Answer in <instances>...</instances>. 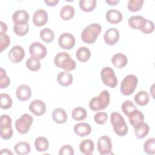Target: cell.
Returning a JSON list of instances; mask_svg holds the SVG:
<instances>
[{"mask_svg": "<svg viewBox=\"0 0 155 155\" xmlns=\"http://www.w3.org/2000/svg\"><path fill=\"white\" fill-rule=\"evenodd\" d=\"M54 63L56 67L68 72L74 70L76 67V62L65 51H61L57 53L54 58Z\"/></svg>", "mask_w": 155, "mask_h": 155, "instance_id": "cell-1", "label": "cell"}, {"mask_svg": "<svg viewBox=\"0 0 155 155\" xmlns=\"http://www.w3.org/2000/svg\"><path fill=\"white\" fill-rule=\"evenodd\" d=\"M102 27L99 24H91L84 28L81 33V39L87 44H93L101 32Z\"/></svg>", "mask_w": 155, "mask_h": 155, "instance_id": "cell-2", "label": "cell"}, {"mask_svg": "<svg viewBox=\"0 0 155 155\" xmlns=\"http://www.w3.org/2000/svg\"><path fill=\"white\" fill-rule=\"evenodd\" d=\"M110 96L108 91H102L98 96L91 98L89 102V107L93 111H99L105 109L109 105Z\"/></svg>", "mask_w": 155, "mask_h": 155, "instance_id": "cell-3", "label": "cell"}, {"mask_svg": "<svg viewBox=\"0 0 155 155\" xmlns=\"http://www.w3.org/2000/svg\"><path fill=\"white\" fill-rule=\"evenodd\" d=\"M110 122L114 133L119 136H124L128 133V126L124 118L117 112H113L110 116Z\"/></svg>", "mask_w": 155, "mask_h": 155, "instance_id": "cell-4", "label": "cell"}, {"mask_svg": "<svg viewBox=\"0 0 155 155\" xmlns=\"http://www.w3.org/2000/svg\"><path fill=\"white\" fill-rule=\"evenodd\" d=\"M138 80L137 76L134 74H128L126 76L120 84V90L121 93L125 96H130L134 91Z\"/></svg>", "mask_w": 155, "mask_h": 155, "instance_id": "cell-5", "label": "cell"}, {"mask_svg": "<svg viewBox=\"0 0 155 155\" xmlns=\"http://www.w3.org/2000/svg\"><path fill=\"white\" fill-rule=\"evenodd\" d=\"M101 78L104 85L114 88L117 85V79L114 70L110 67H105L101 71Z\"/></svg>", "mask_w": 155, "mask_h": 155, "instance_id": "cell-6", "label": "cell"}, {"mask_svg": "<svg viewBox=\"0 0 155 155\" xmlns=\"http://www.w3.org/2000/svg\"><path fill=\"white\" fill-rule=\"evenodd\" d=\"M33 122V118L30 114H23L15 122L16 129L21 134H26L29 131Z\"/></svg>", "mask_w": 155, "mask_h": 155, "instance_id": "cell-7", "label": "cell"}, {"mask_svg": "<svg viewBox=\"0 0 155 155\" xmlns=\"http://www.w3.org/2000/svg\"><path fill=\"white\" fill-rule=\"evenodd\" d=\"M29 53L32 57L41 60L46 56L47 50L45 45L39 42H35L30 45Z\"/></svg>", "mask_w": 155, "mask_h": 155, "instance_id": "cell-8", "label": "cell"}, {"mask_svg": "<svg viewBox=\"0 0 155 155\" xmlns=\"http://www.w3.org/2000/svg\"><path fill=\"white\" fill-rule=\"evenodd\" d=\"M112 143L110 138L107 136H102L97 140V150L100 154H111Z\"/></svg>", "mask_w": 155, "mask_h": 155, "instance_id": "cell-9", "label": "cell"}, {"mask_svg": "<svg viewBox=\"0 0 155 155\" xmlns=\"http://www.w3.org/2000/svg\"><path fill=\"white\" fill-rule=\"evenodd\" d=\"M76 40L73 35L69 33L61 34L58 39L59 45L63 49L70 50L75 45Z\"/></svg>", "mask_w": 155, "mask_h": 155, "instance_id": "cell-10", "label": "cell"}, {"mask_svg": "<svg viewBox=\"0 0 155 155\" xmlns=\"http://www.w3.org/2000/svg\"><path fill=\"white\" fill-rule=\"evenodd\" d=\"M25 56V51L24 48L19 45L13 46L8 52V57L9 60L13 63H18L21 62Z\"/></svg>", "mask_w": 155, "mask_h": 155, "instance_id": "cell-11", "label": "cell"}, {"mask_svg": "<svg viewBox=\"0 0 155 155\" xmlns=\"http://www.w3.org/2000/svg\"><path fill=\"white\" fill-rule=\"evenodd\" d=\"M48 14L43 9H38L35 12L32 18V21L35 25L41 27L46 24L48 21Z\"/></svg>", "mask_w": 155, "mask_h": 155, "instance_id": "cell-12", "label": "cell"}, {"mask_svg": "<svg viewBox=\"0 0 155 155\" xmlns=\"http://www.w3.org/2000/svg\"><path fill=\"white\" fill-rule=\"evenodd\" d=\"M119 32L115 28H108L104 33V39L108 45H115L119 39Z\"/></svg>", "mask_w": 155, "mask_h": 155, "instance_id": "cell-13", "label": "cell"}, {"mask_svg": "<svg viewBox=\"0 0 155 155\" xmlns=\"http://www.w3.org/2000/svg\"><path fill=\"white\" fill-rule=\"evenodd\" d=\"M29 110L35 115L40 116L44 114L46 111L45 104L39 99L31 101L29 105Z\"/></svg>", "mask_w": 155, "mask_h": 155, "instance_id": "cell-14", "label": "cell"}, {"mask_svg": "<svg viewBox=\"0 0 155 155\" xmlns=\"http://www.w3.org/2000/svg\"><path fill=\"white\" fill-rule=\"evenodd\" d=\"M12 20L15 24L24 25L28 24L29 20V15L27 12L24 10H17L13 14Z\"/></svg>", "mask_w": 155, "mask_h": 155, "instance_id": "cell-15", "label": "cell"}, {"mask_svg": "<svg viewBox=\"0 0 155 155\" xmlns=\"http://www.w3.org/2000/svg\"><path fill=\"white\" fill-rule=\"evenodd\" d=\"M16 96L20 101H26L31 97V90L27 85H21L16 90Z\"/></svg>", "mask_w": 155, "mask_h": 155, "instance_id": "cell-16", "label": "cell"}, {"mask_svg": "<svg viewBox=\"0 0 155 155\" xmlns=\"http://www.w3.org/2000/svg\"><path fill=\"white\" fill-rule=\"evenodd\" d=\"M147 19L144 17L139 15L132 16L128 21L129 26L135 30H139L142 31L146 22Z\"/></svg>", "mask_w": 155, "mask_h": 155, "instance_id": "cell-17", "label": "cell"}, {"mask_svg": "<svg viewBox=\"0 0 155 155\" xmlns=\"http://www.w3.org/2000/svg\"><path fill=\"white\" fill-rule=\"evenodd\" d=\"M105 18L109 23L116 24L122 21L123 16L120 11L116 9H110L106 13Z\"/></svg>", "mask_w": 155, "mask_h": 155, "instance_id": "cell-18", "label": "cell"}, {"mask_svg": "<svg viewBox=\"0 0 155 155\" xmlns=\"http://www.w3.org/2000/svg\"><path fill=\"white\" fill-rule=\"evenodd\" d=\"M128 117L129 122L133 128L138 125L139 124L143 122L144 115L138 109H135L127 116Z\"/></svg>", "mask_w": 155, "mask_h": 155, "instance_id": "cell-19", "label": "cell"}, {"mask_svg": "<svg viewBox=\"0 0 155 155\" xmlns=\"http://www.w3.org/2000/svg\"><path fill=\"white\" fill-rule=\"evenodd\" d=\"M74 131L79 137H85L91 133V127L86 122L78 123L74 125Z\"/></svg>", "mask_w": 155, "mask_h": 155, "instance_id": "cell-20", "label": "cell"}, {"mask_svg": "<svg viewBox=\"0 0 155 155\" xmlns=\"http://www.w3.org/2000/svg\"><path fill=\"white\" fill-rule=\"evenodd\" d=\"M53 121L57 124H62L66 122L67 120V114L64 109L57 108L54 109L51 114Z\"/></svg>", "mask_w": 155, "mask_h": 155, "instance_id": "cell-21", "label": "cell"}, {"mask_svg": "<svg viewBox=\"0 0 155 155\" xmlns=\"http://www.w3.org/2000/svg\"><path fill=\"white\" fill-rule=\"evenodd\" d=\"M73 76L68 71H61L57 75V82L62 87H68L73 82Z\"/></svg>", "mask_w": 155, "mask_h": 155, "instance_id": "cell-22", "label": "cell"}, {"mask_svg": "<svg viewBox=\"0 0 155 155\" xmlns=\"http://www.w3.org/2000/svg\"><path fill=\"white\" fill-rule=\"evenodd\" d=\"M111 62L116 68H122L127 64L128 59L124 54L117 53L113 56L111 58Z\"/></svg>", "mask_w": 155, "mask_h": 155, "instance_id": "cell-23", "label": "cell"}, {"mask_svg": "<svg viewBox=\"0 0 155 155\" xmlns=\"http://www.w3.org/2000/svg\"><path fill=\"white\" fill-rule=\"evenodd\" d=\"M94 144L91 139H84L79 144L81 152L85 155L91 154L94 151Z\"/></svg>", "mask_w": 155, "mask_h": 155, "instance_id": "cell-24", "label": "cell"}, {"mask_svg": "<svg viewBox=\"0 0 155 155\" xmlns=\"http://www.w3.org/2000/svg\"><path fill=\"white\" fill-rule=\"evenodd\" d=\"M134 135L136 138L139 139H143L149 133L150 128L148 125L147 123L142 122L134 128Z\"/></svg>", "mask_w": 155, "mask_h": 155, "instance_id": "cell-25", "label": "cell"}, {"mask_svg": "<svg viewBox=\"0 0 155 155\" xmlns=\"http://www.w3.org/2000/svg\"><path fill=\"white\" fill-rule=\"evenodd\" d=\"M91 56V51L86 47H79L76 52V57L78 60L81 62L88 61Z\"/></svg>", "mask_w": 155, "mask_h": 155, "instance_id": "cell-26", "label": "cell"}, {"mask_svg": "<svg viewBox=\"0 0 155 155\" xmlns=\"http://www.w3.org/2000/svg\"><path fill=\"white\" fill-rule=\"evenodd\" d=\"M59 14L61 18L63 20L68 21L74 17L75 10L73 6L66 5L61 8Z\"/></svg>", "mask_w": 155, "mask_h": 155, "instance_id": "cell-27", "label": "cell"}, {"mask_svg": "<svg viewBox=\"0 0 155 155\" xmlns=\"http://www.w3.org/2000/svg\"><path fill=\"white\" fill-rule=\"evenodd\" d=\"M35 147L39 152L45 151L48 149L49 142L48 139L43 136H39L35 140Z\"/></svg>", "mask_w": 155, "mask_h": 155, "instance_id": "cell-28", "label": "cell"}, {"mask_svg": "<svg viewBox=\"0 0 155 155\" xmlns=\"http://www.w3.org/2000/svg\"><path fill=\"white\" fill-rule=\"evenodd\" d=\"M134 100L138 105L145 106L149 102V94L146 91H140L134 96Z\"/></svg>", "mask_w": 155, "mask_h": 155, "instance_id": "cell-29", "label": "cell"}, {"mask_svg": "<svg viewBox=\"0 0 155 155\" xmlns=\"http://www.w3.org/2000/svg\"><path fill=\"white\" fill-rule=\"evenodd\" d=\"M14 150L19 155H25L30 153V144L27 142H19L14 146Z\"/></svg>", "mask_w": 155, "mask_h": 155, "instance_id": "cell-30", "label": "cell"}, {"mask_svg": "<svg viewBox=\"0 0 155 155\" xmlns=\"http://www.w3.org/2000/svg\"><path fill=\"white\" fill-rule=\"evenodd\" d=\"M80 8L85 12L93 11L96 6V0H80L79 2Z\"/></svg>", "mask_w": 155, "mask_h": 155, "instance_id": "cell-31", "label": "cell"}, {"mask_svg": "<svg viewBox=\"0 0 155 155\" xmlns=\"http://www.w3.org/2000/svg\"><path fill=\"white\" fill-rule=\"evenodd\" d=\"M39 36L41 40L46 43L51 42L54 38V32L50 28H45L41 30Z\"/></svg>", "mask_w": 155, "mask_h": 155, "instance_id": "cell-32", "label": "cell"}, {"mask_svg": "<svg viewBox=\"0 0 155 155\" xmlns=\"http://www.w3.org/2000/svg\"><path fill=\"white\" fill-rule=\"evenodd\" d=\"M71 117L75 120H82L87 117V111L83 107H76L71 112Z\"/></svg>", "mask_w": 155, "mask_h": 155, "instance_id": "cell-33", "label": "cell"}, {"mask_svg": "<svg viewBox=\"0 0 155 155\" xmlns=\"http://www.w3.org/2000/svg\"><path fill=\"white\" fill-rule=\"evenodd\" d=\"M26 67L30 71H36L41 68V65L39 59L31 56L26 61Z\"/></svg>", "mask_w": 155, "mask_h": 155, "instance_id": "cell-34", "label": "cell"}, {"mask_svg": "<svg viewBox=\"0 0 155 155\" xmlns=\"http://www.w3.org/2000/svg\"><path fill=\"white\" fill-rule=\"evenodd\" d=\"M12 103V99L8 94L1 93L0 94V106L2 109H9L11 108Z\"/></svg>", "mask_w": 155, "mask_h": 155, "instance_id": "cell-35", "label": "cell"}, {"mask_svg": "<svg viewBox=\"0 0 155 155\" xmlns=\"http://www.w3.org/2000/svg\"><path fill=\"white\" fill-rule=\"evenodd\" d=\"M144 152L148 154H154L155 153V139L154 137L147 139L143 144Z\"/></svg>", "mask_w": 155, "mask_h": 155, "instance_id": "cell-36", "label": "cell"}, {"mask_svg": "<svg viewBox=\"0 0 155 155\" xmlns=\"http://www.w3.org/2000/svg\"><path fill=\"white\" fill-rule=\"evenodd\" d=\"M143 2V0H129L127 4L128 9L131 12H138L142 7Z\"/></svg>", "mask_w": 155, "mask_h": 155, "instance_id": "cell-37", "label": "cell"}, {"mask_svg": "<svg viewBox=\"0 0 155 155\" xmlns=\"http://www.w3.org/2000/svg\"><path fill=\"white\" fill-rule=\"evenodd\" d=\"M121 108L123 113L127 116H128L130 114V113H131L133 110H134L137 108L132 101L127 100L123 102L121 106Z\"/></svg>", "mask_w": 155, "mask_h": 155, "instance_id": "cell-38", "label": "cell"}, {"mask_svg": "<svg viewBox=\"0 0 155 155\" xmlns=\"http://www.w3.org/2000/svg\"><path fill=\"white\" fill-rule=\"evenodd\" d=\"M10 79L7 75L5 71L3 68L0 70V88H5L10 85Z\"/></svg>", "mask_w": 155, "mask_h": 155, "instance_id": "cell-39", "label": "cell"}, {"mask_svg": "<svg viewBox=\"0 0 155 155\" xmlns=\"http://www.w3.org/2000/svg\"><path fill=\"white\" fill-rule=\"evenodd\" d=\"M28 30L29 25L28 24L24 25H19L16 24H14L13 25V31L18 36H25L28 33Z\"/></svg>", "mask_w": 155, "mask_h": 155, "instance_id": "cell-40", "label": "cell"}, {"mask_svg": "<svg viewBox=\"0 0 155 155\" xmlns=\"http://www.w3.org/2000/svg\"><path fill=\"white\" fill-rule=\"evenodd\" d=\"M10 44V38L6 33H0V51L2 52Z\"/></svg>", "mask_w": 155, "mask_h": 155, "instance_id": "cell-41", "label": "cell"}, {"mask_svg": "<svg viewBox=\"0 0 155 155\" xmlns=\"http://www.w3.org/2000/svg\"><path fill=\"white\" fill-rule=\"evenodd\" d=\"M108 115L105 112H98L96 113L94 116V122L99 125L104 124L107 120Z\"/></svg>", "mask_w": 155, "mask_h": 155, "instance_id": "cell-42", "label": "cell"}, {"mask_svg": "<svg viewBox=\"0 0 155 155\" xmlns=\"http://www.w3.org/2000/svg\"><path fill=\"white\" fill-rule=\"evenodd\" d=\"M12 127V119L7 114H2L0 119V128H5Z\"/></svg>", "mask_w": 155, "mask_h": 155, "instance_id": "cell-43", "label": "cell"}, {"mask_svg": "<svg viewBox=\"0 0 155 155\" xmlns=\"http://www.w3.org/2000/svg\"><path fill=\"white\" fill-rule=\"evenodd\" d=\"M13 134V128L12 127L5 128H0L1 137L4 140H8L12 138Z\"/></svg>", "mask_w": 155, "mask_h": 155, "instance_id": "cell-44", "label": "cell"}, {"mask_svg": "<svg viewBox=\"0 0 155 155\" xmlns=\"http://www.w3.org/2000/svg\"><path fill=\"white\" fill-rule=\"evenodd\" d=\"M59 155H73L74 154V150L70 145H64L61 147L59 151Z\"/></svg>", "mask_w": 155, "mask_h": 155, "instance_id": "cell-45", "label": "cell"}, {"mask_svg": "<svg viewBox=\"0 0 155 155\" xmlns=\"http://www.w3.org/2000/svg\"><path fill=\"white\" fill-rule=\"evenodd\" d=\"M154 30V23L148 19H147L145 24L142 30V31L145 34H149L152 33Z\"/></svg>", "mask_w": 155, "mask_h": 155, "instance_id": "cell-46", "label": "cell"}, {"mask_svg": "<svg viewBox=\"0 0 155 155\" xmlns=\"http://www.w3.org/2000/svg\"><path fill=\"white\" fill-rule=\"evenodd\" d=\"M44 2L48 6L54 7L59 2V0H45Z\"/></svg>", "mask_w": 155, "mask_h": 155, "instance_id": "cell-47", "label": "cell"}, {"mask_svg": "<svg viewBox=\"0 0 155 155\" xmlns=\"http://www.w3.org/2000/svg\"><path fill=\"white\" fill-rule=\"evenodd\" d=\"M0 25H1V28H0V33H6L7 31V26L6 25L5 23H4L2 21H1L0 22Z\"/></svg>", "mask_w": 155, "mask_h": 155, "instance_id": "cell-48", "label": "cell"}, {"mask_svg": "<svg viewBox=\"0 0 155 155\" xmlns=\"http://www.w3.org/2000/svg\"><path fill=\"white\" fill-rule=\"evenodd\" d=\"M109 5H115L119 2V0H111V1H105Z\"/></svg>", "mask_w": 155, "mask_h": 155, "instance_id": "cell-49", "label": "cell"}, {"mask_svg": "<svg viewBox=\"0 0 155 155\" xmlns=\"http://www.w3.org/2000/svg\"><path fill=\"white\" fill-rule=\"evenodd\" d=\"M0 154H13V153L8 149H2Z\"/></svg>", "mask_w": 155, "mask_h": 155, "instance_id": "cell-50", "label": "cell"}]
</instances>
